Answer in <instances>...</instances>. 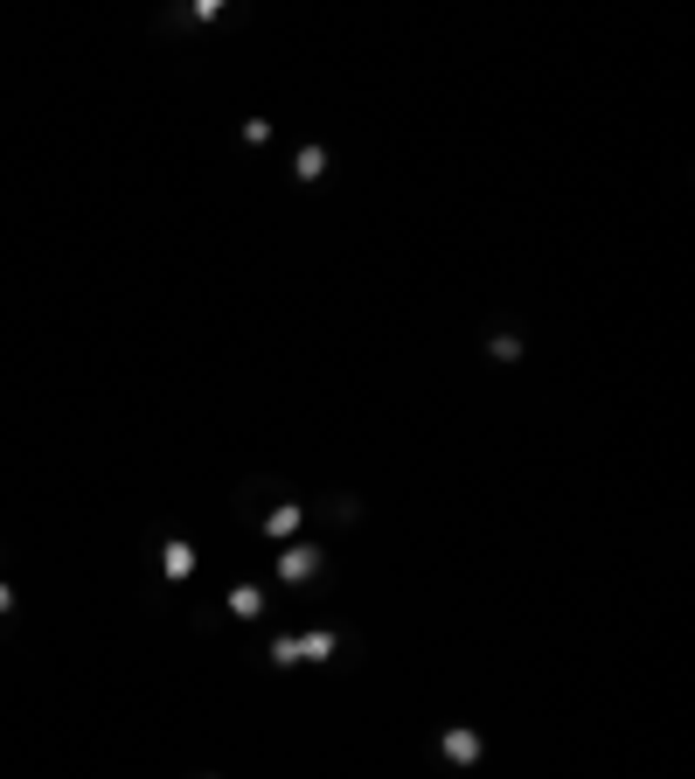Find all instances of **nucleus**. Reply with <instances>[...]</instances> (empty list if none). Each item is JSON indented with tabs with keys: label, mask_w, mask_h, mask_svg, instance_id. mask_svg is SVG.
<instances>
[{
	"label": "nucleus",
	"mask_w": 695,
	"mask_h": 779,
	"mask_svg": "<svg viewBox=\"0 0 695 779\" xmlns=\"http://www.w3.org/2000/svg\"><path fill=\"white\" fill-rule=\"evenodd\" d=\"M487 348H494L501 362H515V355H522V334H515V320H494V334H487Z\"/></svg>",
	"instance_id": "6"
},
{
	"label": "nucleus",
	"mask_w": 695,
	"mask_h": 779,
	"mask_svg": "<svg viewBox=\"0 0 695 779\" xmlns=\"http://www.w3.org/2000/svg\"><path fill=\"white\" fill-rule=\"evenodd\" d=\"M278 578L285 585H334V564H327L320 543H285L278 550Z\"/></svg>",
	"instance_id": "2"
},
{
	"label": "nucleus",
	"mask_w": 695,
	"mask_h": 779,
	"mask_svg": "<svg viewBox=\"0 0 695 779\" xmlns=\"http://www.w3.org/2000/svg\"><path fill=\"white\" fill-rule=\"evenodd\" d=\"M292 174H299V181H320V174H327V154H320V147H306V154H299V167H292Z\"/></svg>",
	"instance_id": "8"
},
{
	"label": "nucleus",
	"mask_w": 695,
	"mask_h": 779,
	"mask_svg": "<svg viewBox=\"0 0 695 779\" xmlns=\"http://www.w3.org/2000/svg\"><path fill=\"white\" fill-rule=\"evenodd\" d=\"M272 661H278V668H292V661H299V633H278V640H272Z\"/></svg>",
	"instance_id": "9"
},
{
	"label": "nucleus",
	"mask_w": 695,
	"mask_h": 779,
	"mask_svg": "<svg viewBox=\"0 0 695 779\" xmlns=\"http://www.w3.org/2000/svg\"><path fill=\"white\" fill-rule=\"evenodd\" d=\"M445 759H452V766H473V759H480V738H473V731H445Z\"/></svg>",
	"instance_id": "7"
},
{
	"label": "nucleus",
	"mask_w": 695,
	"mask_h": 779,
	"mask_svg": "<svg viewBox=\"0 0 695 779\" xmlns=\"http://www.w3.org/2000/svg\"><path fill=\"white\" fill-rule=\"evenodd\" d=\"M223 613H230V620H265V585H258V578H244V585H230V599H223Z\"/></svg>",
	"instance_id": "4"
},
{
	"label": "nucleus",
	"mask_w": 695,
	"mask_h": 779,
	"mask_svg": "<svg viewBox=\"0 0 695 779\" xmlns=\"http://www.w3.org/2000/svg\"><path fill=\"white\" fill-rule=\"evenodd\" d=\"M237 515H244L265 543H292V536L313 522L306 494H299L292 480H272V473H244V480H237Z\"/></svg>",
	"instance_id": "1"
},
{
	"label": "nucleus",
	"mask_w": 695,
	"mask_h": 779,
	"mask_svg": "<svg viewBox=\"0 0 695 779\" xmlns=\"http://www.w3.org/2000/svg\"><path fill=\"white\" fill-rule=\"evenodd\" d=\"M153 557H160V578H167V585L195 578V564H202V550H195V543H181V536H160V543H153Z\"/></svg>",
	"instance_id": "3"
},
{
	"label": "nucleus",
	"mask_w": 695,
	"mask_h": 779,
	"mask_svg": "<svg viewBox=\"0 0 695 779\" xmlns=\"http://www.w3.org/2000/svg\"><path fill=\"white\" fill-rule=\"evenodd\" d=\"M299 661H313V668L334 661V633H327V626H306V633H299Z\"/></svg>",
	"instance_id": "5"
}]
</instances>
